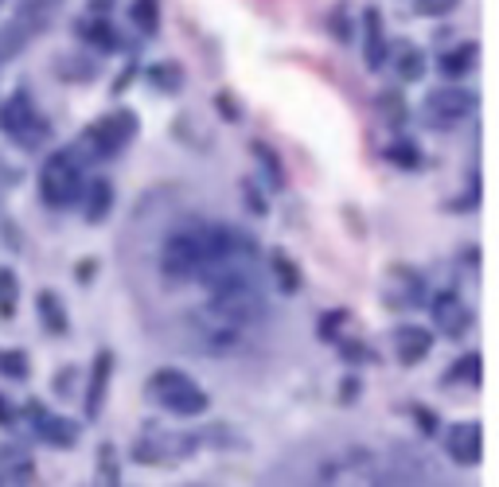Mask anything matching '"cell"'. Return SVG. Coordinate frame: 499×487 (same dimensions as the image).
<instances>
[{
  "instance_id": "cell-24",
  "label": "cell",
  "mask_w": 499,
  "mask_h": 487,
  "mask_svg": "<svg viewBox=\"0 0 499 487\" xmlns=\"http://www.w3.org/2000/svg\"><path fill=\"white\" fill-rule=\"evenodd\" d=\"M472 58H476V47H461V51H456V55H448V58H441V66H445V71H448V74H461V71H464V66H468V63H472Z\"/></svg>"
},
{
  "instance_id": "cell-12",
  "label": "cell",
  "mask_w": 499,
  "mask_h": 487,
  "mask_svg": "<svg viewBox=\"0 0 499 487\" xmlns=\"http://www.w3.org/2000/svg\"><path fill=\"white\" fill-rule=\"evenodd\" d=\"M433 320H437V328H441L445 336H464V328H468V308L461 305V297H456V292H437V300H433Z\"/></svg>"
},
{
  "instance_id": "cell-22",
  "label": "cell",
  "mask_w": 499,
  "mask_h": 487,
  "mask_svg": "<svg viewBox=\"0 0 499 487\" xmlns=\"http://www.w3.org/2000/svg\"><path fill=\"white\" fill-rule=\"evenodd\" d=\"M398 71H402V78H409V82H414V78H422L425 74L422 51H417V47H406V51L398 55Z\"/></svg>"
},
{
  "instance_id": "cell-18",
  "label": "cell",
  "mask_w": 499,
  "mask_h": 487,
  "mask_svg": "<svg viewBox=\"0 0 499 487\" xmlns=\"http://www.w3.org/2000/svg\"><path fill=\"white\" fill-rule=\"evenodd\" d=\"M19 308V281L12 269H0V316L12 320Z\"/></svg>"
},
{
  "instance_id": "cell-1",
  "label": "cell",
  "mask_w": 499,
  "mask_h": 487,
  "mask_svg": "<svg viewBox=\"0 0 499 487\" xmlns=\"http://www.w3.org/2000/svg\"><path fill=\"white\" fill-rule=\"evenodd\" d=\"M188 328L195 336V344H199L207 355H238V351L250 347V328L234 324L230 316H222V312H214L211 305H199L188 316Z\"/></svg>"
},
{
  "instance_id": "cell-25",
  "label": "cell",
  "mask_w": 499,
  "mask_h": 487,
  "mask_svg": "<svg viewBox=\"0 0 499 487\" xmlns=\"http://www.w3.org/2000/svg\"><path fill=\"white\" fill-rule=\"evenodd\" d=\"M461 0H417V12L422 16H441V12H453Z\"/></svg>"
},
{
  "instance_id": "cell-13",
  "label": "cell",
  "mask_w": 499,
  "mask_h": 487,
  "mask_svg": "<svg viewBox=\"0 0 499 487\" xmlns=\"http://www.w3.org/2000/svg\"><path fill=\"white\" fill-rule=\"evenodd\" d=\"M110 375H113V351H97V363L90 375V390H86V414H97L105 402V390H110Z\"/></svg>"
},
{
  "instance_id": "cell-26",
  "label": "cell",
  "mask_w": 499,
  "mask_h": 487,
  "mask_svg": "<svg viewBox=\"0 0 499 487\" xmlns=\"http://www.w3.org/2000/svg\"><path fill=\"white\" fill-rule=\"evenodd\" d=\"M390 156H394L398 164H414V160H417L414 149H402V144H398V149H390Z\"/></svg>"
},
{
  "instance_id": "cell-15",
  "label": "cell",
  "mask_w": 499,
  "mask_h": 487,
  "mask_svg": "<svg viewBox=\"0 0 499 487\" xmlns=\"http://www.w3.org/2000/svg\"><path fill=\"white\" fill-rule=\"evenodd\" d=\"M82 191H86V219L102 222L105 214H110V207H113V183L110 180H94L90 188H82Z\"/></svg>"
},
{
  "instance_id": "cell-8",
  "label": "cell",
  "mask_w": 499,
  "mask_h": 487,
  "mask_svg": "<svg viewBox=\"0 0 499 487\" xmlns=\"http://www.w3.org/2000/svg\"><path fill=\"white\" fill-rule=\"evenodd\" d=\"M429 113L437 117V121H456V117H468L476 105V94L461 90V86H441V90L429 94Z\"/></svg>"
},
{
  "instance_id": "cell-6",
  "label": "cell",
  "mask_w": 499,
  "mask_h": 487,
  "mask_svg": "<svg viewBox=\"0 0 499 487\" xmlns=\"http://www.w3.org/2000/svg\"><path fill=\"white\" fill-rule=\"evenodd\" d=\"M136 133V117L133 113H110L102 121H94L86 129V149L94 156H113L129 144V136Z\"/></svg>"
},
{
  "instance_id": "cell-5",
  "label": "cell",
  "mask_w": 499,
  "mask_h": 487,
  "mask_svg": "<svg viewBox=\"0 0 499 487\" xmlns=\"http://www.w3.org/2000/svg\"><path fill=\"white\" fill-rule=\"evenodd\" d=\"M0 129H4L8 136H16L24 149H35V144L47 136V125L39 121L32 97H27L24 90H16V94L4 102V110H0Z\"/></svg>"
},
{
  "instance_id": "cell-2",
  "label": "cell",
  "mask_w": 499,
  "mask_h": 487,
  "mask_svg": "<svg viewBox=\"0 0 499 487\" xmlns=\"http://www.w3.org/2000/svg\"><path fill=\"white\" fill-rule=\"evenodd\" d=\"M82 168L71 152H51L39 168V199L51 211H66L82 199Z\"/></svg>"
},
{
  "instance_id": "cell-23",
  "label": "cell",
  "mask_w": 499,
  "mask_h": 487,
  "mask_svg": "<svg viewBox=\"0 0 499 487\" xmlns=\"http://www.w3.org/2000/svg\"><path fill=\"white\" fill-rule=\"evenodd\" d=\"M0 370H4V375H12V378H27V363H24V355H19V351H4V355H0Z\"/></svg>"
},
{
  "instance_id": "cell-3",
  "label": "cell",
  "mask_w": 499,
  "mask_h": 487,
  "mask_svg": "<svg viewBox=\"0 0 499 487\" xmlns=\"http://www.w3.org/2000/svg\"><path fill=\"white\" fill-rule=\"evenodd\" d=\"M149 398L175 417H199V414H207V406H211L207 394L175 367H164L149 378Z\"/></svg>"
},
{
  "instance_id": "cell-17",
  "label": "cell",
  "mask_w": 499,
  "mask_h": 487,
  "mask_svg": "<svg viewBox=\"0 0 499 487\" xmlns=\"http://www.w3.org/2000/svg\"><path fill=\"white\" fill-rule=\"evenodd\" d=\"M273 277H277V285H281V292H300V269H297V261L289 258V253H273Z\"/></svg>"
},
{
  "instance_id": "cell-9",
  "label": "cell",
  "mask_w": 499,
  "mask_h": 487,
  "mask_svg": "<svg viewBox=\"0 0 499 487\" xmlns=\"http://www.w3.org/2000/svg\"><path fill=\"white\" fill-rule=\"evenodd\" d=\"M448 456H453L456 464H476L480 460V448H484V429L476 421H464V425H453L448 429Z\"/></svg>"
},
{
  "instance_id": "cell-16",
  "label": "cell",
  "mask_w": 499,
  "mask_h": 487,
  "mask_svg": "<svg viewBox=\"0 0 499 487\" xmlns=\"http://www.w3.org/2000/svg\"><path fill=\"white\" fill-rule=\"evenodd\" d=\"M39 316H43V324H47L51 336H63L66 331V312H63V305H58V297L51 289L39 292Z\"/></svg>"
},
{
  "instance_id": "cell-21",
  "label": "cell",
  "mask_w": 499,
  "mask_h": 487,
  "mask_svg": "<svg viewBox=\"0 0 499 487\" xmlns=\"http://www.w3.org/2000/svg\"><path fill=\"white\" fill-rule=\"evenodd\" d=\"M152 86H156V90H164V94H175V90H180V86H183L180 66H175V63L152 66Z\"/></svg>"
},
{
  "instance_id": "cell-27",
  "label": "cell",
  "mask_w": 499,
  "mask_h": 487,
  "mask_svg": "<svg viewBox=\"0 0 499 487\" xmlns=\"http://www.w3.org/2000/svg\"><path fill=\"white\" fill-rule=\"evenodd\" d=\"M219 105H222V113L230 117V121H238V110H234V102H230V94H222L219 97Z\"/></svg>"
},
{
  "instance_id": "cell-14",
  "label": "cell",
  "mask_w": 499,
  "mask_h": 487,
  "mask_svg": "<svg viewBox=\"0 0 499 487\" xmlns=\"http://www.w3.org/2000/svg\"><path fill=\"white\" fill-rule=\"evenodd\" d=\"M363 58H367V66L375 71V66H383L386 63V39H383V19H378V12L370 8V12L363 16Z\"/></svg>"
},
{
  "instance_id": "cell-19",
  "label": "cell",
  "mask_w": 499,
  "mask_h": 487,
  "mask_svg": "<svg viewBox=\"0 0 499 487\" xmlns=\"http://www.w3.org/2000/svg\"><path fill=\"white\" fill-rule=\"evenodd\" d=\"M82 35L90 39V43H97L102 51H117V32L105 19H94V24H82Z\"/></svg>"
},
{
  "instance_id": "cell-7",
  "label": "cell",
  "mask_w": 499,
  "mask_h": 487,
  "mask_svg": "<svg viewBox=\"0 0 499 487\" xmlns=\"http://www.w3.org/2000/svg\"><path fill=\"white\" fill-rule=\"evenodd\" d=\"M27 421H32L35 437H43V441H51L58 448H71L78 441V425L63 421V417H55V414H47L39 402H27Z\"/></svg>"
},
{
  "instance_id": "cell-10",
  "label": "cell",
  "mask_w": 499,
  "mask_h": 487,
  "mask_svg": "<svg viewBox=\"0 0 499 487\" xmlns=\"http://www.w3.org/2000/svg\"><path fill=\"white\" fill-rule=\"evenodd\" d=\"M39 27H43V19H32V8H24V12H19L12 24H4L0 27V66L8 63V58H12L19 47H24V39L32 35V32H39Z\"/></svg>"
},
{
  "instance_id": "cell-11",
  "label": "cell",
  "mask_w": 499,
  "mask_h": 487,
  "mask_svg": "<svg viewBox=\"0 0 499 487\" xmlns=\"http://www.w3.org/2000/svg\"><path fill=\"white\" fill-rule=\"evenodd\" d=\"M394 347H398V359H402L406 367H414V363H422L429 355V347H433V331H425L417 324H402L394 331Z\"/></svg>"
},
{
  "instance_id": "cell-20",
  "label": "cell",
  "mask_w": 499,
  "mask_h": 487,
  "mask_svg": "<svg viewBox=\"0 0 499 487\" xmlns=\"http://www.w3.org/2000/svg\"><path fill=\"white\" fill-rule=\"evenodd\" d=\"M133 24L141 27L144 35L156 32V24H160V12H156V0H133Z\"/></svg>"
},
{
  "instance_id": "cell-4",
  "label": "cell",
  "mask_w": 499,
  "mask_h": 487,
  "mask_svg": "<svg viewBox=\"0 0 499 487\" xmlns=\"http://www.w3.org/2000/svg\"><path fill=\"white\" fill-rule=\"evenodd\" d=\"M203 261V222H183L168 234L160 250V269L168 273L172 281H195Z\"/></svg>"
},
{
  "instance_id": "cell-28",
  "label": "cell",
  "mask_w": 499,
  "mask_h": 487,
  "mask_svg": "<svg viewBox=\"0 0 499 487\" xmlns=\"http://www.w3.org/2000/svg\"><path fill=\"white\" fill-rule=\"evenodd\" d=\"M0 425H12V409H8L4 398H0Z\"/></svg>"
}]
</instances>
